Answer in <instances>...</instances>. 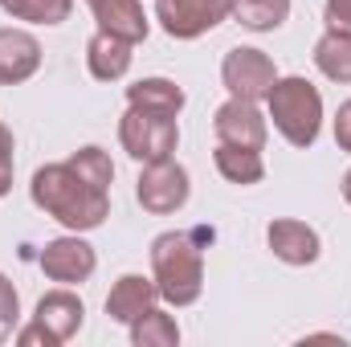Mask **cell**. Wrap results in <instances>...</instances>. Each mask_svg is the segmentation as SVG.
Returning <instances> with one entry per match:
<instances>
[{"mask_svg": "<svg viewBox=\"0 0 351 347\" xmlns=\"http://www.w3.org/2000/svg\"><path fill=\"white\" fill-rule=\"evenodd\" d=\"M29 196L45 217H53L70 233H90L110 217V188H98L70 160L37 168L33 184H29Z\"/></svg>", "mask_w": 351, "mask_h": 347, "instance_id": "obj_1", "label": "cell"}, {"mask_svg": "<svg viewBox=\"0 0 351 347\" xmlns=\"http://www.w3.org/2000/svg\"><path fill=\"white\" fill-rule=\"evenodd\" d=\"M204 241H213V229L192 233H160L152 241V278L168 307H192L204 290Z\"/></svg>", "mask_w": 351, "mask_h": 347, "instance_id": "obj_2", "label": "cell"}, {"mask_svg": "<svg viewBox=\"0 0 351 347\" xmlns=\"http://www.w3.org/2000/svg\"><path fill=\"white\" fill-rule=\"evenodd\" d=\"M265 106H269V119H274V127L286 143L311 147L319 139V131H323V94L302 74L278 78L265 94Z\"/></svg>", "mask_w": 351, "mask_h": 347, "instance_id": "obj_3", "label": "cell"}, {"mask_svg": "<svg viewBox=\"0 0 351 347\" xmlns=\"http://www.w3.org/2000/svg\"><path fill=\"white\" fill-rule=\"evenodd\" d=\"M86 323V307L74 290H49L37 298V311H33V323L16 331V344L21 347H62L70 344Z\"/></svg>", "mask_w": 351, "mask_h": 347, "instance_id": "obj_4", "label": "cell"}, {"mask_svg": "<svg viewBox=\"0 0 351 347\" xmlns=\"http://www.w3.org/2000/svg\"><path fill=\"white\" fill-rule=\"evenodd\" d=\"M119 143L139 164L168 160L180 143V123H176V115H164V110L127 106V115L119 119Z\"/></svg>", "mask_w": 351, "mask_h": 347, "instance_id": "obj_5", "label": "cell"}, {"mask_svg": "<svg viewBox=\"0 0 351 347\" xmlns=\"http://www.w3.org/2000/svg\"><path fill=\"white\" fill-rule=\"evenodd\" d=\"M221 82L229 90V98H245V102H262L269 86L278 82V66L274 58L254 49V45H237L225 53L221 62Z\"/></svg>", "mask_w": 351, "mask_h": 347, "instance_id": "obj_6", "label": "cell"}, {"mask_svg": "<svg viewBox=\"0 0 351 347\" xmlns=\"http://www.w3.org/2000/svg\"><path fill=\"white\" fill-rule=\"evenodd\" d=\"M233 16V0H156V21L176 41H196Z\"/></svg>", "mask_w": 351, "mask_h": 347, "instance_id": "obj_7", "label": "cell"}, {"mask_svg": "<svg viewBox=\"0 0 351 347\" xmlns=\"http://www.w3.org/2000/svg\"><path fill=\"white\" fill-rule=\"evenodd\" d=\"M188 192H192V184H188V168L176 164L172 156H168V160H156V164H143L139 184H135L139 204H143L147 213H156V217L180 213V208L188 204Z\"/></svg>", "mask_w": 351, "mask_h": 347, "instance_id": "obj_8", "label": "cell"}, {"mask_svg": "<svg viewBox=\"0 0 351 347\" xmlns=\"http://www.w3.org/2000/svg\"><path fill=\"white\" fill-rule=\"evenodd\" d=\"M37 265H41V274H45L49 282L78 286V282H86L90 274H94L98 254H94L90 241H82L78 233H70V237H53V241H45V250H41Z\"/></svg>", "mask_w": 351, "mask_h": 347, "instance_id": "obj_9", "label": "cell"}, {"mask_svg": "<svg viewBox=\"0 0 351 347\" xmlns=\"http://www.w3.org/2000/svg\"><path fill=\"white\" fill-rule=\"evenodd\" d=\"M213 131H217V143H233V147H265V115L258 110V102H245V98H229L225 106H217L213 115Z\"/></svg>", "mask_w": 351, "mask_h": 347, "instance_id": "obj_10", "label": "cell"}, {"mask_svg": "<svg viewBox=\"0 0 351 347\" xmlns=\"http://www.w3.org/2000/svg\"><path fill=\"white\" fill-rule=\"evenodd\" d=\"M265 241H269L274 258L286 261V265H311V261H319V254H323L319 233H315L306 221H294V217H278V221H269Z\"/></svg>", "mask_w": 351, "mask_h": 347, "instance_id": "obj_11", "label": "cell"}, {"mask_svg": "<svg viewBox=\"0 0 351 347\" xmlns=\"http://www.w3.org/2000/svg\"><path fill=\"white\" fill-rule=\"evenodd\" d=\"M41 70V41L25 29H0V86H21Z\"/></svg>", "mask_w": 351, "mask_h": 347, "instance_id": "obj_12", "label": "cell"}, {"mask_svg": "<svg viewBox=\"0 0 351 347\" xmlns=\"http://www.w3.org/2000/svg\"><path fill=\"white\" fill-rule=\"evenodd\" d=\"M160 302V290H156V278H143V274H123L110 294H106V315L123 327H131L139 315H147L152 307Z\"/></svg>", "mask_w": 351, "mask_h": 347, "instance_id": "obj_13", "label": "cell"}, {"mask_svg": "<svg viewBox=\"0 0 351 347\" xmlns=\"http://www.w3.org/2000/svg\"><path fill=\"white\" fill-rule=\"evenodd\" d=\"M131 49H135V45H131L127 37H114V33L98 29V33L86 41L90 78H98V82H119V78L131 70Z\"/></svg>", "mask_w": 351, "mask_h": 347, "instance_id": "obj_14", "label": "cell"}, {"mask_svg": "<svg viewBox=\"0 0 351 347\" xmlns=\"http://www.w3.org/2000/svg\"><path fill=\"white\" fill-rule=\"evenodd\" d=\"M90 12H94V21H98V29H106V33H114V37H127L131 45H139V41H147V12H143V4L139 0H86Z\"/></svg>", "mask_w": 351, "mask_h": 347, "instance_id": "obj_15", "label": "cell"}, {"mask_svg": "<svg viewBox=\"0 0 351 347\" xmlns=\"http://www.w3.org/2000/svg\"><path fill=\"white\" fill-rule=\"evenodd\" d=\"M315 66L331 82H351V29H331L315 41Z\"/></svg>", "mask_w": 351, "mask_h": 347, "instance_id": "obj_16", "label": "cell"}, {"mask_svg": "<svg viewBox=\"0 0 351 347\" xmlns=\"http://www.w3.org/2000/svg\"><path fill=\"white\" fill-rule=\"evenodd\" d=\"M213 164H217V172L225 176L229 184H241V188H250V184H262V176H265L262 152H254V147L217 143V152H213Z\"/></svg>", "mask_w": 351, "mask_h": 347, "instance_id": "obj_17", "label": "cell"}, {"mask_svg": "<svg viewBox=\"0 0 351 347\" xmlns=\"http://www.w3.org/2000/svg\"><path fill=\"white\" fill-rule=\"evenodd\" d=\"M127 106L180 115V110H184V90L176 86L172 78H139L135 86H127Z\"/></svg>", "mask_w": 351, "mask_h": 347, "instance_id": "obj_18", "label": "cell"}, {"mask_svg": "<svg viewBox=\"0 0 351 347\" xmlns=\"http://www.w3.org/2000/svg\"><path fill=\"white\" fill-rule=\"evenodd\" d=\"M286 16L290 0H233V21L254 33H274L278 25H286Z\"/></svg>", "mask_w": 351, "mask_h": 347, "instance_id": "obj_19", "label": "cell"}, {"mask_svg": "<svg viewBox=\"0 0 351 347\" xmlns=\"http://www.w3.org/2000/svg\"><path fill=\"white\" fill-rule=\"evenodd\" d=\"M131 344L135 347H176L180 344V327H176V319L168 311L152 307L147 315H139L131 323Z\"/></svg>", "mask_w": 351, "mask_h": 347, "instance_id": "obj_20", "label": "cell"}, {"mask_svg": "<svg viewBox=\"0 0 351 347\" xmlns=\"http://www.w3.org/2000/svg\"><path fill=\"white\" fill-rule=\"evenodd\" d=\"M12 21H29V25H62L74 12V0H4L0 4Z\"/></svg>", "mask_w": 351, "mask_h": 347, "instance_id": "obj_21", "label": "cell"}, {"mask_svg": "<svg viewBox=\"0 0 351 347\" xmlns=\"http://www.w3.org/2000/svg\"><path fill=\"white\" fill-rule=\"evenodd\" d=\"M16 319H21V298H16V286L0 274V344L12 335Z\"/></svg>", "mask_w": 351, "mask_h": 347, "instance_id": "obj_22", "label": "cell"}, {"mask_svg": "<svg viewBox=\"0 0 351 347\" xmlns=\"http://www.w3.org/2000/svg\"><path fill=\"white\" fill-rule=\"evenodd\" d=\"M16 143H12V131L0 123V196L12 192V168H16Z\"/></svg>", "mask_w": 351, "mask_h": 347, "instance_id": "obj_23", "label": "cell"}, {"mask_svg": "<svg viewBox=\"0 0 351 347\" xmlns=\"http://www.w3.org/2000/svg\"><path fill=\"white\" fill-rule=\"evenodd\" d=\"M335 143H339V152L351 156V98L339 102V110H335Z\"/></svg>", "mask_w": 351, "mask_h": 347, "instance_id": "obj_24", "label": "cell"}, {"mask_svg": "<svg viewBox=\"0 0 351 347\" xmlns=\"http://www.w3.org/2000/svg\"><path fill=\"white\" fill-rule=\"evenodd\" d=\"M327 25L331 29H351V0H327Z\"/></svg>", "mask_w": 351, "mask_h": 347, "instance_id": "obj_25", "label": "cell"}, {"mask_svg": "<svg viewBox=\"0 0 351 347\" xmlns=\"http://www.w3.org/2000/svg\"><path fill=\"white\" fill-rule=\"evenodd\" d=\"M343 200H348V204H351V172L343 176Z\"/></svg>", "mask_w": 351, "mask_h": 347, "instance_id": "obj_26", "label": "cell"}, {"mask_svg": "<svg viewBox=\"0 0 351 347\" xmlns=\"http://www.w3.org/2000/svg\"><path fill=\"white\" fill-rule=\"evenodd\" d=\"M0 4H4V0H0Z\"/></svg>", "mask_w": 351, "mask_h": 347, "instance_id": "obj_27", "label": "cell"}]
</instances>
